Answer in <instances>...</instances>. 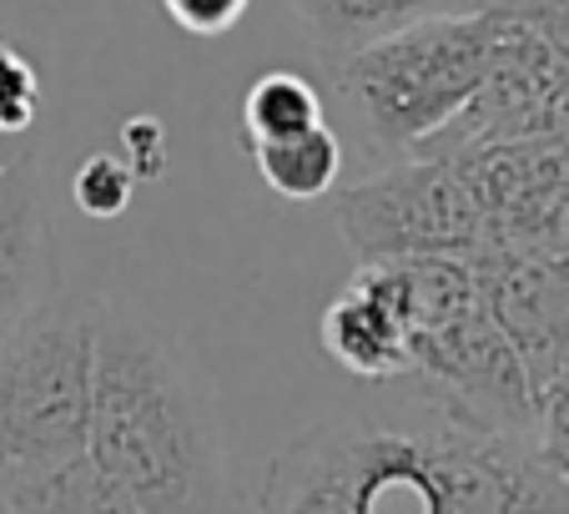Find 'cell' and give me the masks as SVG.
I'll return each instance as SVG.
<instances>
[{
    "label": "cell",
    "mask_w": 569,
    "mask_h": 514,
    "mask_svg": "<svg viewBox=\"0 0 569 514\" xmlns=\"http://www.w3.org/2000/svg\"><path fill=\"white\" fill-rule=\"evenodd\" d=\"M262 514H569V480L535 439L433 414L419 424L333 418L268 464Z\"/></svg>",
    "instance_id": "6da1fadb"
},
{
    "label": "cell",
    "mask_w": 569,
    "mask_h": 514,
    "mask_svg": "<svg viewBox=\"0 0 569 514\" xmlns=\"http://www.w3.org/2000/svg\"><path fill=\"white\" fill-rule=\"evenodd\" d=\"M87 449L141 514H242L217 398L192 348L117 303H97Z\"/></svg>",
    "instance_id": "7a4b0ae2"
},
{
    "label": "cell",
    "mask_w": 569,
    "mask_h": 514,
    "mask_svg": "<svg viewBox=\"0 0 569 514\" xmlns=\"http://www.w3.org/2000/svg\"><path fill=\"white\" fill-rule=\"evenodd\" d=\"M495 36V6H463L343 51L333 76L338 107L363 131L368 151L388 161L413 157L419 141H429L473 97Z\"/></svg>",
    "instance_id": "3957f363"
},
{
    "label": "cell",
    "mask_w": 569,
    "mask_h": 514,
    "mask_svg": "<svg viewBox=\"0 0 569 514\" xmlns=\"http://www.w3.org/2000/svg\"><path fill=\"white\" fill-rule=\"evenodd\" d=\"M97 303L56 298L0 343V464H41L87 449Z\"/></svg>",
    "instance_id": "277c9868"
},
{
    "label": "cell",
    "mask_w": 569,
    "mask_h": 514,
    "mask_svg": "<svg viewBox=\"0 0 569 514\" xmlns=\"http://www.w3.org/2000/svg\"><path fill=\"white\" fill-rule=\"evenodd\" d=\"M333 223L358 263L403 257H473L489 247L473 192L439 157H398L353 187H333Z\"/></svg>",
    "instance_id": "5b68a950"
},
{
    "label": "cell",
    "mask_w": 569,
    "mask_h": 514,
    "mask_svg": "<svg viewBox=\"0 0 569 514\" xmlns=\"http://www.w3.org/2000/svg\"><path fill=\"white\" fill-rule=\"evenodd\" d=\"M409 378H419L423 404L453 424L505 434V439H535L539 394L525 364L489 323L483 303L409 338Z\"/></svg>",
    "instance_id": "8992f818"
},
{
    "label": "cell",
    "mask_w": 569,
    "mask_h": 514,
    "mask_svg": "<svg viewBox=\"0 0 569 514\" xmlns=\"http://www.w3.org/2000/svg\"><path fill=\"white\" fill-rule=\"evenodd\" d=\"M469 268L489 323L525 364L535 394H545L569 374V263L479 247Z\"/></svg>",
    "instance_id": "52a82bcc"
},
{
    "label": "cell",
    "mask_w": 569,
    "mask_h": 514,
    "mask_svg": "<svg viewBox=\"0 0 569 514\" xmlns=\"http://www.w3.org/2000/svg\"><path fill=\"white\" fill-rule=\"evenodd\" d=\"M56 298H61L56 227L46 212L41 157L31 147L0 177V343L41 318Z\"/></svg>",
    "instance_id": "ba28073f"
},
{
    "label": "cell",
    "mask_w": 569,
    "mask_h": 514,
    "mask_svg": "<svg viewBox=\"0 0 569 514\" xmlns=\"http://www.w3.org/2000/svg\"><path fill=\"white\" fill-rule=\"evenodd\" d=\"M322 354L348 368L363 384H393L409 378V328L393 313V303L373 288L363 268L353 273L343 293L322 308Z\"/></svg>",
    "instance_id": "9c48e42d"
},
{
    "label": "cell",
    "mask_w": 569,
    "mask_h": 514,
    "mask_svg": "<svg viewBox=\"0 0 569 514\" xmlns=\"http://www.w3.org/2000/svg\"><path fill=\"white\" fill-rule=\"evenodd\" d=\"M0 490L11 500V514H141L91 449L41 464H0Z\"/></svg>",
    "instance_id": "30bf717a"
},
{
    "label": "cell",
    "mask_w": 569,
    "mask_h": 514,
    "mask_svg": "<svg viewBox=\"0 0 569 514\" xmlns=\"http://www.w3.org/2000/svg\"><path fill=\"white\" fill-rule=\"evenodd\" d=\"M248 157L262 182L278 197H288V202H318L343 177V137L328 121L282 141H252Z\"/></svg>",
    "instance_id": "8fae6325"
},
{
    "label": "cell",
    "mask_w": 569,
    "mask_h": 514,
    "mask_svg": "<svg viewBox=\"0 0 569 514\" xmlns=\"http://www.w3.org/2000/svg\"><path fill=\"white\" fill-rule=\"evenodd\" d=\"M312 36L333 51H358V46L393 36L423 16H443L459 0H292Z\"/></svg>",
    "instance_id": "7c38bea8"
},
{
    "label": "cell",
    "mask_w": 569,
    "mask_h": 514,
    "mask_svg": "<svg viewBox=\"0 0 569 514\" xmlns=\"http://www.w3.org/2000/svg\"><path fill=\"white\" fill-rule=\"evenodd\" d=\"M328 121L322 111L318 86L298 71H268L248 86L242 97V147L252 141H282L298 137V131H312Z\"/></svg>",
    "instance_id": "4fadbf2b"
},
{
    "label": "cell",
    "mask_w": 569,
    "mask_h": 514,
    "mask_svg": "<svg viewBox=\"0 0 569 514\" xmlns=\"http://www.w3.org/2000/svg\"><path fill=\"white\" fill-rule=\"evenodd\" d=\"M71 197L87 217L111 223V217H121L131 207V197H137V171H131L117 151H91L71 177Z\"/></svg>",
    "instance_id": "5bb4252c"
},
{
    "label": "cell",
    "mask_w": 569,
    "mask_h": 514,
    "mask_svg": "<svg viewBox=\"0 0 569 514\" xmlns=\"http://www.w3.org/2000/svg\"><path fill=\"white\" fill-rule=\"evenodd\" d=\"M41 121V71L26 51L0 41V131L31 137Z\"/></svg>",
    "instance_id": "9a60e30c"
},
{
    "label": "cell",
    "mask_w": 569,
    "mask_h": 514,
    "mask_svg": "<svg viewBox=\"0 0 569 514\" xmlns=\"http://www.w3.org/2000/svg\"><path fill=\"white\" fill-rule=\"evenodd\" d=\"M535 454L545 469L569 480V374L539 394V424H535Z\"/></svg>",
    "instance_id": "2e32d148"
},
{
    "label": "cell",
    "mask_w": 569,
    "mask_h": 514,
    "mask_svg": "<svg viewBox=\"0 0 569 514\" xmlns=\"http://www.w3.org/2000/svg\"><path fill=\"white\" fill-rule=\"evenodd\" d=\"M469 6H495V11L515 16L549 51L569 61V0H469Z\"/></svg>",
    "instance_id": "e0dca14e"
},
{
    "label": "cell",
    "mask_w": 569,
    "mask_h": 514,
    "mask_svg": "<svg viewBox=\"0 0 569 514\" xmlns=\"http://www.w3.org/2000/svg\"><path fill=\"white\" fill-rule=\"evenodd\" d=\"M121 161L137 171V182H157L167 171V127L157 117H127L121 121Z\"/></svg>",
    "instance_id": "ac0fdd59"
},
{
    "label": "cell",
    "mask_w": 569,
    "mask_h": 514,
    "mask_svg": "<svg viewBox=\"0 0 569 514\" xmlns=\"http://www.w3.org/2000/svg\"><path fill=\"white\" fill-rule=\"evenodd\" d=\"M252 0H161L167 21L182 26L187 36H222L248 16Z\"/></svg>",
    "instance_id": "d6986e66"
},
{
    "label": "cell",
    "mask_w": 569,
    "mask_h": 514,
    "mask_svg": "<svg viewBox=\"0 0 569 514\" xmlns=\"http://www.w3.org/2000/svg\"><path fill=\"white\" fill-rule=\"evenodd\" d=\"M545 137H555L559 147H569V71L559 81L555 101H549V117H545Z\"/></svg>",
    "instance_id": "ffe728a7"
},
{
    "label": "cell",
    "mask_w": 569,
    "mask_h": 514,
    "mask_svg": "<svg viewBox=\"0 0 569 514\" xmlns=\"http://www.w3.org/2000/svg\"><path fill=\"white\" fill-rule=\"evenodd\" d=\"M21 151H31V137H11V131H0V177L16 167Z\"/></svg>",
    "instance_id": "44dd1931"
},
{
    "label": "cell",
    "mask_w": 569,
    "mask_h": 514,
    "mask_svg": "<svg viewBox=\"0 0 569 514\" xmlns=\"http://www.w3.org/2000/svg\"><path fill=\"white\" fill-rule=\"evenodd\" d=\"M0 514H11V500H6V490H0Z\"/></svg>",
    "instance_id": "7402d4cb"
},
{
    "label": "cell",
    "mask_w": 569,
    "mask_h": 514,
    "mask_svg": "<svg viewBox=\"0 0 569 514\" xmlns=\"http://www.w3.org/2000/svg\"><path fill=\"white\" fill-rule=\"evenodd\" d=\"M0 41H6V31H0Z\"/></svg>",
    "instance_id": "603a6c76"
}]
</instances>
